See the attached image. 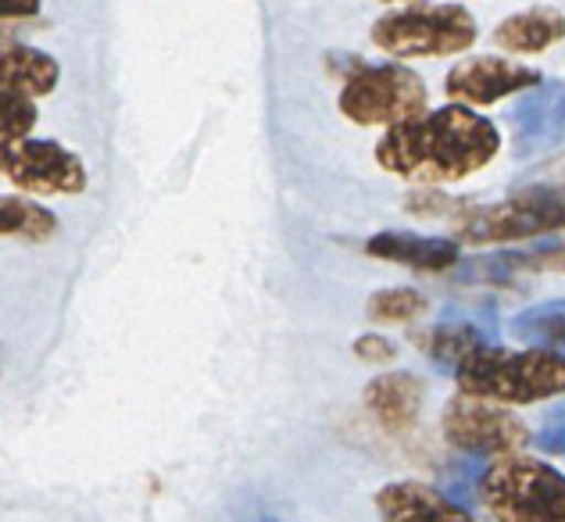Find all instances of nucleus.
Instances as JSON below:
<instances>
[{"label": "nucleus", "mask_w": 565, "mask_h": 522, "mask_svg": "<svg viewBox=\"0 0 565 522\" xmlns=\"http://www.w3.org/2000/svg\"><path fill=\"white\" fill-rule=\"evenodd\" d=\"M544 76L537 68L509 62V57H466L458 62L448 79H444V89L455 104H498L501 97L523 94V89L537 86Z\"/></svg>", "instance_id": "nucleus-9"}, {"label": "nucleus", "mask_w": 565, "mask_h": 522, "mask_svg": "<svg viewBox=\"0 0 565 522\" xmlns=\"http://www.w3.org/2000/svg\"><path fill=\"white\" fill-rule=\"evenodd\" d=\"M512 333L523 340V344H530V348L558 351L562 354L565 351V301L523 311V316L512 322Z\"/></svg>", "instance_id": "nucleus-18"}, {"label": "nucleus", "mask_w": 565, "mask_h": 522, "mask_svg": "<svg viewBox=\"0 0 565 522\" xmlns=\"http://www.w3.org/2000/svg\"><path fill=\"white\" fill-rule=\"evenodd\" d=\"M562 40H565V14L547 4L509 14L494 29V43L509 54H544Z\"/></svg>", "instance_id": "nucleus-15"}, {"label": "nucleus", "mask_w": 565, "mask_h": 522, "mask_svg": "<svg viewBox=\"0 0 565 522\" xmlns=\"http://www.w3.org/2000/svg\"><path fill=\"white\" fill-rule=\"evenodd\" d=\"M365 255L408 265L415 273H448L462 258L458 241H444V236H419V233H376L365 241Z\"/></svg>", "instance_id": "nucleus-12"}, {"label": "nucleus", "mask_w": 565, "mask_h": 522, "mask_svg": "<svg viewBox=\"0 0 565 522\" xmlns=\"http://www.w3.org/2000/svg\"><path fill=\"white\" fill-rule=\"evenodd\" d=\"M62 79L57 62L40 47L25 43H0V94L19 97H47Z\"/></svg>", "instance_id": "nucleus-14"}, {"label": "nucleus", "mask_w": 565, "mask_h": 522, "mask_svg": "<svg viewBox=\"0 0 565 522\" xmlns=\"http://www.w3.org/2000/svg\"><path fill=\"white\" fill-rule=\"evenodd\" d=\"M480 501L494 522H565V476L541 458L504 455L480 476Z\"/></svg>", "instance_id": "nucleus-4"}, {"label": "nucleus", "mask_w": 565, "mask_h": 522, "mask_svg": "<svg viewBox=\"0 0 565 522\" xmlns=\"http://www.w3.org/2000/svg\"><path fill=\"white\" fill-rule=\"evenodd\" d=\"M354 354H359L362 362H380L383 365V362H394L397 348L386 337H380V333H365V337L354 340Z\"/></svg>", "instance_id": "nucleus-22"}, {"label": "nucleus", "mask_w": 565, "mask_h": 522, "mask_svg": "<svg viewBox=\"0 0 565 522\" xmlns=\"http://www.w3.org/2000/svg\"><path fill=\"white\" fill-rule=\"evenodd\" d=\"M451 372L462 394L501 401V405H533V401L565 394V354L558 351H509L483 340Z\"/></svg>", "instance_id": "nucleus-3"}, {"label": "nucleus", "mask_w": 565, "mask_h": 522, "mask_svg": "<svg viewBox=\"0 0 565 522\" xmlns=\"http://www.w3.org/2000/svg\"><path fill=\"white\" fill-rule=\"evenodd\" d=\"M501 151V132L490 118L476 115L469 104L423 111L408 122L386 126L376 143V161L408 183L444 187L458 183L494 161Z\"/></svg>", "instance_id": "nucleus-1"}, {"label": "nucleus", "mask_w": 565, "mask_h": 522, "mask_svg": "<svg viewBox=\"0 0 565 522\" xmlns=\"http://www.w3.org/2000/svg\"><path fill=\"white\" fill-rule=\"evenodd\" d=\"M36 126V104L19 94H0V140L4 137H29Z\"/></svg>", "instance_id": "nucleus-21"}, {"label": "nucleus", "mask_w": 565, "mask_h": 522, "mask_svg": "<svg viewBox=\"0 0 565 522\" xmlns=\"http://www.w3.org/2000/svg\"><path fill=\"white\" fill-rule=\"evenodd\" d=\"M483 340L487 337L476 330L472 322H440L429 333H415V344H423V351L434 358L440 369H455L476 344H483Z\"/></svg>", "instance_id": "nucleus-17"}, {"label": "nucleus", "mask_w": 565, "mask_h": 522, "mask_svg": "<svg viewBox=\"0 0 565 522\" xmlns=\"http://www.w3.org/2000/svg\"><path fill=\"white\" fill-rule=\"evenodd\" d=\"M383 4H412V0H383Z\"/></svg>", "instance_id": "nucleus-25"}, {"label": "nucleus", "mask_w": 565, "mask_h": 522, "mask_svg": "<svg viewBox=\"0 0 565 522\" xmlns=\"http://www.w3.org/2000/svg\"><path fill=\"white\" fill-rule=\"evenodd\" d=\"M426 83L405 65H359L340 89V111L354 126H397L426 111Z\"/></svg>", "instance_id": "nucleus-6"}, {"label": "nucleus", "mask_w": 565, "mask_h": 522, "mask_svg": "<svg viewBox=\"0 0 565 522\" xmlns=\"http://www.w3.org/2000/svg\"><path fill=\"white\" fill-rule=\"evenodd\" d=\"M0 172L25 193H83L86 166L54 140L4 137L0 140Z\"/></svg>", "instance_id": "nucleus-8"}, {"label": "nucleus", "mask_w": 565, "mask_h": 522, "mask_svg": "<svg viewBox=\"0 0 565 522\" xmlns=\"http://www.w3.org/2000/svg\"><path fill=\"white\" fill-rule=\"evenodd\" d=\"M40 14V0H0V19L22 22V19H36Z\"/></svg>", "instance_id": "nucleus-24"}, {"label": "nucleus", "mask_w": 565, "mask_h": 522, "mask_svg": "<svg viewBox=\"0 0 565 522\" xmlns=\"http://www.w3.org/2000/svg\"><path fill=\"white\" fill-rule=\"evenodd\" d=\"M426 308H429V301L419 290L391 287V290L373 294V301H369V319H376V322H412V319H419Z\"/></svg>", "instance_id": "nucleus-20"}, {"label": "nucleus", "mask_w": 565, "mask_h": 522, "mask_svg": "<svg viewBox=\"0 0 565 522\" xmlns=\"http://www.w3.org/2000/svg\"><path fill=\"white\" fill-rule=\"evenodd\" d=\"M376 509L383 522H476L455 498L415 480L386 483L376 494Z\"/></svg>", "instance_id": "nucleus-11"}, {"label": "nucleus", "mask_w": 565, "mask_h": 522, "mask_svg": "<svg viewBox=\"0 0 565 522\" xmlns=\"http://www.w3.org/2000/svg\"><path fill=\"white\" fill-rule=\"evenodd\" d=\"M480 29L462 4H412L386 11L373 25V43L391 57H448L469 51Z\"/></svg>", "instance_id": "nucleus-5"}, {"label": "nucleus", "mask_w": 565, "mask_h": 522, "mask_svg": "<svg viewBox=\"0 0 565 522\" xmlns=\"http://www.w3.org/2000/svg\"><path fill=\"white\" fill-rule=\"evenodd\" d=\"M565 230V158L523 179L512 198L476 207L455 222V241L462 244H512Z\"/></svg>", "instance_id": "nucleus-2"}, {"label": "nucleus", "mask_w": 565, "mask_h": 522, "mask_svg": "<svg viewBox=\"0 0 565 522\" xmlns=\"http://www.w3.org/2000/svg\"><path fill=\"white\" fill-rule=\"evenodd\" d=\"M515 126V155L541 158L565 140V83L541 79L530 94L512 108Z\"/></svg>", "instance_id": "nucleus-10"}, {"label": "nucleus", "mask_w": 565, "mask_h": 522, "mask_svg": "<svg viewBox=\"0 0 565 522\" xmlns=\"http://www.w3.org/2000/svg\"><path fill=\"white\" fill-rule=\"evenodd\" d=\"M362 401L386 434H408L423 412V383L412 372H386L365 386Z\"/></svg>", "instance_id": "nucleus-13"}, {"label": "nucleus", "mask_w": 565, "mask_h": 522, "mask_svg": "<svg viewBox=\"0 0 565 522\" xmlns=\"http://www.w3.org/2000/svg\"><path fill=\"white\" fill-rule=\"evenodd\" d=\"M537 447L547 455H565V412H558V415L547 419V426L541 429V437H537Z\"/></svg>", "instance_id": "nucleus-23"}, {"label": "nucleus", "mask_w": 565, "mask_h": 522, "mask_svg": "<svg viewBox=\"0 0 565 522\" xmlns=\"http://www.w3.org/2000/svg\"><path fill=\"white\" fill-rule=\"evenodd\" d=\"M444 437L455 444L458 451L476 458H504L523 451L530 444V429L515 419L512 412L487 397L458 394L444 408Z\"/></svg>", "instance_id": "nucleus-7"}, {"label": "nucleus", "mask_w": 565, "mask_h": 522, "mask_svg": "<svg viewBox=\"0 0 565 522\" xmlns=\"http://www.w3.org/2000/svg\"><path fill=\"white\" fill-rule=\"evenodd\" d=\"M523 273H565V241L552 247H533V251H504L494 258L469 262L462 268V279L472 283H512Z\"/></svg>", "instance_id": "nucleus-16"}, {"label": "nucleus", "mask_w": 565, "mask_h": 522, "mask_svg": "<svg viewBox=\"0 0 565 522\" xmlns=\"http://www.w3.org/2000/svg\"><path fill=\"white\" fill-rule=\"evenodd\" d=\"M54 230H57V219L47 212V207L22 201V198H4V193H0V233L40 244V241H47Z\"/></svg>", "instance_id": "nucleus-19"}]
</instances>
